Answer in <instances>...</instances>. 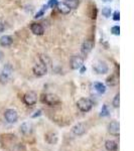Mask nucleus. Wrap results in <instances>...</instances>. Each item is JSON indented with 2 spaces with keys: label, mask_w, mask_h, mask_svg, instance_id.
I'll use <instances>...</instances> for the list:
<instances>
[{
  "label": "nucleus",
  "mask_w": 134,
  "mask_h": 151,
  "mask_svg": "<svg viewBox=\"0 0 134 151\" xmlns=\"http://www.w3.org/2000/svg\"><path fill=\"white\" fill-rule=\"evenodd\" d=\"M40 101L48 106L53 107L61 103V99L55 94H43L40 97Z\"/></svg>",
  "instance_id": "nucleus-1"
},
{
  "label": "nucleus",
  "mask_w": 134,
  "mask_h": 151,
  "mask_svg": "<svg viewBox=\"0 0 134 151\" xmlns=\"http://www.w3.org/2000/svg\"><path fill=\"white\" fill-rule=\"evenodd\" d=\"M77 107L79 108L80 111L84 112V113H87V112H89L92 109V107H93V102L88 98H81L80 100H78Z\"/></svg>",
  "instance_id": "nucleus-2"
},
{
  "label": "nucleus",
  "mask_w": 134,
  "mask_h": 151,
  "mask_svg": "<svg viewBox=\"0 0 134 151\" xmlns=\"http://www.w3.org/2000/svg\"><path fill=\"white\" fill-rule=\"evenodd\" d=\"M12 73H13V68L11 67L10 64H7L4 65V68L1 70V74H0V83L6 84L9 81V79H10Z\"/></svg>",
  "instance_id": "nucleus-3"
},
{
  "label": "nucleus",
  "mask_w": 134,
  "mask_h": 151,
  "mask_svg": "<svg viewBox=\"0 0 134 151\" xmlns=\"http://www.w3.org/2000/svg\"><path fill=\"white\" fill-rule=\"evenodd\" d=\"M93 70L97 74L99 75H104V74H107L109 70V67L108 65L106 64L105 62H102V60H99L97 62L96 64H94L93 65Z\"/></svg>",
  "instance_id": "nucleus-4"
},
{
  "label": "nucleus",
  "mask_w": 134,
  "mask_h": 151,
  "mask_svg": "<svg viewBox=\"0 0 134 151\" xmlns=\"http://www.w3.org/2000/svg\"><path fill=\"white\" fill-rule=\"evenodd\" d=\"M32 70H33V74H35L36 77H43V76L47 75V73H48L47 64H45V63L36 64L35 67H33Z\"/></svg>",
  "instance_id": "nucleus-5"
},
{
  "label": "nucleus",
  "mask_w": 134,
  "mask_h": 151,
  "mask_svg": "<svg viewBox=\"0 0 134 151\" xmlns=\"http://www.w3.org/2000/svg\"><path fill=\"white\" fill-rule=\"evenodd\" d=\"M36 101H37V96H36V94L32 91L27 92V93L23 96V102L27 105V106H33V105L36 104Z\"/></svg>",
  "instance_id": "nucleus-6"
},
{
  "label": "nucleus",
  "mask_w": 134,
  "mask_h": 151,
  "mask_svg": "<svg viewBox=\"0 0 134 151\" xmlns=\"http://www.w3.org/2000/svg\"><path fill=\"white\" fill-rule=\"evenodd\" d=\"M4 117H5V120L7 121L8 123H15L18 119V115H17V112L13 109H7L4 113Z\"/></svg>",
  "instance_id": "nucleus-7"
},
{
  "label": "nucleus",
  "mask_w": 134,
  "mask_h": 151,
  "mask_svg": "<svg viewBox=\"0 0 134 151\" xmlns=\"http://www.w3.org/2000/svg\"><path fill=\"white\" fill-rule=\"evenodd\" d=\"M70 65H71V68H72L73 70H79L80 68L84 65V60H83V58H81V57L74 55V57L71 58Z\"/></svg>",
  "instance_id": "nucleus-8"
},
{
  "label": "nucleus",
  "mask_w": 134,
  "mask_h": 151,
  "mask_svg": "<svg viewBox=\"0 0 134 151\" xmlns=\"http://www.w3.org/2000/svg\"><path fill=\"white\" fill-rule=\"evenodd\" d=\"M72 132L76 136H82L86 133V126L83 123H78L72 128Z\"/></svg>",
  "instance_id": "nucleus-9"
},
{
  "label": "nucleus",
  "mask_w": 134,
  "mask_h": 151,
  "mask_svg": "<svg viewBox=\"0 0 134 151\" xmlns=\"http://www.w3.org/2000/svg\"><path fill=\"white\" fill-rule=\"evenodd\" d=\"M108 131L111 135L119 136V132H120V125H119V122H117V121H112L108 126Z\"/></svg>",
  "instance_id": "nucleus-10"
},
{
  "label": "nucleus",
  "mask_w": 134,
  "mask_h": 151,
  "mask_svg": "<svg viewBox=\"0 0 134 151\" xmlns=\"http://www.w3.org/2000/svg\"><path fill=\"white\" fill-rule=\"evenodd\" d=\"M30 30H31V32L35 35H43V32H45V28H43V26L40 23H31Z\"/></svg>",
  "instance_id": "nucleus-11"
},
{
  "label": "nucleus",
  "mask_w": 134,
  "mask_h": 151,
  "mask_svg": "<svg viewBox=\"0 0 134 151\" xmlns=\"http://www.w3.org/2000/svg\"><path fill=\"white\" fill-rule=\"evenodd\" d=\"M94 47V41L91 40H87L84 41V43H83L82 45V52L83 53H89L92 50V48Z\"/></svg>",
  "instance_id": "nucleus-12"
},
{
  "label": "nucleus",
  "mask_w": 134,
  "mask_h": 151,
  "mask_svg": "<svg viewBox=\"0 0 134 151\" xmlns=\"http://www.w3.org/2000/svg\"><path fill=\"white\" fill-rule=\"evenodd\" d=\"M13 42V40L10 35H3L0 37V45L1 47H10Z\"/></svg>",
  "instance_id": "nucleus-13"
},
{
  "label": "nucleus",
  "mask_w": 134,
  "mask_h": 151,
  "mask_svg": "<svg viewBox=\"0 0 134 151\" xmlns=\"http://www.w3.org/2000/svg\"><path fill=\"white\" fill-rule=\"evenodd\" d=\"M45 140L50 144H55L58 142V134L55 132H48L45 134Z\"/></svg>",
  "instance_id": "nucleus-14"
},
{
  "label": "nucleus",
  "mask_w": 134,
  "mask_h": 151,
  "mask_svg": "<svg viewBox=\"0 0 134 151\" xmlns=\"http://www.w3.org/2000/svg\"><path fill=\"white\" fill-rule=\"evenodd\" d=\"M105 148L108 151H116L118 148V145L114 140H107L105 142Z\"/></svg>",
  "instance_id": "nucleus-15"
},
{
  "label": "nucleus",
  "mask_w": 134,
  "mask_h": 151,
  "mask_svg": "<svg viewBox=\"0 0 134 151\" xmlns=\"http://www.w3.org/2000/svg\"><path fill=\"white\" fill-rule=\"evenodd\" d=\"M57 7H58V11L62 14H68V13H70V11H71V9L68 7V5L65 2H58Z\"/></svg>",
  "instance_id": "nucleus-16"
},
{
  "label": "nucleus",
  "mask_w": 134,
  "mask_h": 151,
  "mask_svg": "<svg viewBox=\"0 0 134 151\" xmlns=\"http://www.w3.org/2000/svg\"><path fill=\"white\" fill-rule=\"evenodd\" d=\"M94 89L96 90L99 94H104L106 92V86L104 84H102V83H100V82L95 83V84H94Z\"/></svg>",
  "instance_id": "nucleus-17"
},
{
  "label": "nucleus",
  "mask_w": 134,
  "mask_h": 151,
  "mask_svg": "<svg viewBox=\"0 0 134 151\" xmlns=\"http://www.w3.org/2000/svg\"><path fill=\"white\" fill-rule=\"evenodd\" d=\"M65 3L67 4L70 9H76L79 6V0H65Z\"/></svg>",
  "instance_id": "nucleus-18"
},
{
  "label": "nucleus",
  "mask_w": 134,
  "mask_h": 151,
  "mask_svg": "<svg viewBox=\"0 0 134 151\" xmlns=\"http://www.w3.org/2000/svg\"><path fill=\"white\" fill-rule=\"evenodd\" d=\"M20 131L23 134H28L31 132V124H29L28 122L23 123L22 125L20 126Z\"/></svg>",
  "instance_id": "nucleus-19"
},
{
  "label": "nucleus",
  "mask_w": 134,
  "mask_h": 151,
  "mask_svg": "<svg viewBox=\"0 0 134 151\" xmlns=\"http://www.w3.org/2000/svg\"><path fill=\"white\" fill-rule=\"evenodd\" d=\"M48 4H45V5H43V7H41L40 10L35 14V18H40V17H41V16H43V14H45V12L47 11V9H48Z\"/></svg>",
  "instance_id": "nucleus-20"
},
{
  "label": "nucleus",
  "mask_w": 134,
  "mask_h": 151,
  "mask_svg": "<svg viewBox=\"0 0 134 151\" xmlns=\"http://www.w3.org/2000/svg\"><path fill=\"white\" fill-rule=\"evenodd\" d=\"M107 85H109V86H115V85L118 83V81H117V78L115 77V76H111V77H109L108 79H107Z\"/></svg>",
  "instance_id": "nucleus-21"
},
{
  "label": "nucleus",
  "mask_w": 134,
  "mask_h": 151,
  "mask_svg": "<svg viewBox=\"0 0 134 151\" xmlns=\"http://www.w3.org/2000/svg\"><path fill=\"white\" fill-rule=\"evenodd\" d=\"M110 115V112L108 110V107L107 105H103L102 106V109H101V113H100V116L101 117H107Z\"/></svg>",
  "instance_id": "nucleus-22"
},
{
  "label": "nucleus",
  "mask_w": 134,
  "mask_h": 151,
  "mask_svg": "<svg viewBox=\"0 0 134 151\" xmlns=\"http://www.w3.org/2000/svg\"><path fill=\"white\" fill-rule=\"evenodd\" d=\"M112 105H113L114 108H118V107L120 106V95H119V93L114 97L113 102H112Z\"/></svg>",
  "instance_id": "nucleus-23"
},
{
  "label": "nucleus",
  "mask_w": 134,
  "mask_h": 151,
  "mask_svg": "<svg viewBox=\"0 0 134 151\" xmlns=\"http://www.w3.org/2000/svg\"><path fill=\"white\" fill-rule=\"evenodd\" d=\"M102 14H103V16H105L106 18H109L111 15V8L110 7H104V8L102 9Z\"/></svg>",
  "instance_id": "nucleus-24"
},
{
  "label": "nucleus",
  "mask_w": 134,
  "mask_h": 151,
  "mask_svg": "<svg viewBox=\"0 0 134 151\" xmlns=\"http://www.w3.org/2000/svg\"><path fill=\"white\" fill-rule=\"evenodd\" d=\"M111 32H112V35H120V27H119L118 25L113 26V27L111 28Z\"/></svg>",
  "instance_id": "nucleus-25"
},
{
  "label": "nucleus",
  "mask_w": 134,
  "mask_h": 151,
  "mask_svg": "<svg viewBox=\"0 0 134 151\" xmlns=\"http://www.w3.org/2000/svg\"><path fill=\"white\" fill-rule=\"evenodd\" d=\"M58 0H50L48 1V7H52V8H55V6L58 5Z\"/></svg>",
  "instance_id": "nucleus-26"
},
{
  "label": "nucleus",
  "mask_w": 134,
  "mask_h": 151,
  "mask_svg": "<svg viewBox=\"0 0 134 151\" xmlns=\"http://www.w3.org/2000/svg\"><path fill=\"white\" fill-rule=\"evenodd\" d=\"M119 19H120V12L115 11V12H114V14H113V20L118 21Z\"/></svg>",
  "instance_id": "nucleus-27"
},
{
  "label": "nucleus",
  "mask_w": 134,
  "mask_h": 151,
  "mask_svg": "<svg viewBox=\"0 0 134 151\" xmlns=\"http://www.w3.org/2000/svg\"><path fill=\"white\" fill-rule=\"evenodd\" d=\"M92 18H93V19L97 18V8L95 6L93 7V14H92Z\"/></svg>",
  "instance_id": "nucleus-28"
},
{
  "label": "nucleus",
  "mask_w": 134,
  "mask_h": 151,
  "mask_svg": "<svg viewBox=\"0 0 134 151\" xmlns=\"http://www.w3.org/2000/svg\"><path fill=\"white\" fill-rule=\"evenodd\" d=\"M40 115H41V110H38V111L35 112V115H32V118H36V117H38V116H40Z\"/></svg>",
  "instance_id": "nucleus-29"
},
{
  "label": "nucleus",
  "mask_w": 134,
  "mask_h": 151,
  "mask_svg": "<svg viewBox=\"0 0 134 151\" xmlns=\"http://www.w3.org/2000/svg\"><path fill=\"white\" fill-rule=\"evenodd\" d=\"M79 70H80V72H81V74H84V73H85V70H86L87 69H86V67H85V65H82V67H81V68H80V69H79Z\"/></svg>",
  "instance_id": "nucleus-30"
},
{
  "label": "nucleus",
  "mask_w": 134,
  "mask_h": 151,
  "mask_svg": "<svg viewBox=\"0 0 134 151\" xmlns=\"http://www.w3.org/2000/svg\"><path fill=\"white\" fill-rule=\"evenodd\" d=\"M3 30H4V25L2 22H0V33L3 32Z\"/></svg>",
  "instance_id": "nucleus-31"
},
{
  "label": "nucleus",
  "mask_w": 134,
  "mask_h": 151,
  "mask_svg": "<svg viewBox=\"0 0 134 151\" xmlns=\"http://www.w3.org/2000/svg\"><path fill=\"white\" fill-rule=\"evenodd\" d=\"M102 1H103V2H111L112 0H102Z\"/></svg>",
  "instance_id": "nucleus-32"
}]
</instances>
